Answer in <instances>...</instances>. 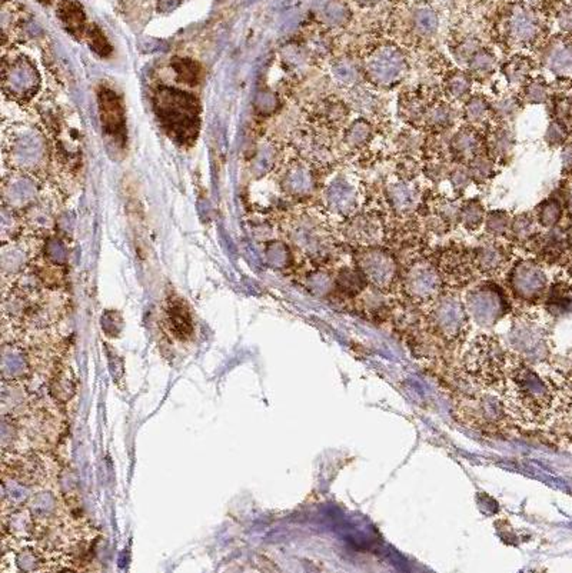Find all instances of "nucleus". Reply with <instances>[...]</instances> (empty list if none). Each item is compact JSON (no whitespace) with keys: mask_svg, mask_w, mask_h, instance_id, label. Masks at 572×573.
Wrapping results in <instances>:
<instances>
[{"mask_svg":"<svg viewBox=\"0 0 572 573\" xmlns=\"http://www.w3.org/2000/svg\"><path fill=\"white\" fill-rule=\"evenodd\" d=\"M166 319H168L169 329L172 330V334L177 339L186 341L188 338L192 336L193 320H192L191 312L186 308V304H184V300L180 297H176L175 295L168 297Z\"/></svg>","mask_w":572,"mask_h":573,"instance_id":"nucleus-22","label":"nucleus"},{"mask_svg":"<svg viewBox=\"0 0 572 573\" xmlns=\"http://www.w3.org/2000/svg\"><path fill=\"white\" fill-rule=\"evenodd\" d=\"M326 23L332 27H342L348 23L351 17V12L344 5H332L326 10Z\"/></svg>","mask_w":572,"mask_h":573,"instance_id":"nucleus-52","label":"nucleus"},{"mask_svg":"<svg viewBox=\"0 0 572 573\" xmlns=\"http://www.w3.org/2000/svg\"><path fill=\"white\" fill-rule=\"evenodd\" d=\"M515 355L494 335L475 336L461 353V368L478 387L497 389L504 382Z\"/></svg>","mask_w":572,"mask_h":573,"instance_id":"nucleus-3","label":"nucleus"},{"mask_svg":"<svg viewBox=\"0 0 572 573\" xmlns=\"http://www.w3.org/2000/svg\"><path fill=\"white\" fill-rule=\"evenodd\" d=\"M349 105L339 102V101H334V102H328L322 110V116L328 120L329 124L332 125H339L348 119L349 114Z\"/></svg>","mask_w":572,"mask_h":573,"instance_id":"nucleus-50","label":"nucleus"},{"mask_svg":"<svg viewBox=\"0 0 572 573\" xmlns=\"http://www.w3.org/2000/svg\"><path fill=\"white\" fill-rule=\"evenodd\" d=\"M558 23L565 32H572V2L565 5L558 15Z\"/></svg>","mask_w":572,"mask_h":573,"instance_id":"nucleus-55","label":"nucleus"},{"mask_svg":"<svg viewBox=\"0 0 572 573\" xmlns=\"http://www.w3.org/2000/svg\"><path fill=\"white\" fill-rule=\"evenodd\" d=\"M368 286L365 276L359 272L356 266L342 267L335 276V292L346 299H356Z\"/></svg>","mask_w":572,"mask_h":573,"instance_id":"nucleus-26","label":"nucleus"},{"mask_svg":"<svg viewBox=\"0 0 572 573\" xmlns=\"http://www.w3.org/2000/svg\"><path fill=\"white\" fill-rule=\"evenodd\" d=\"M424 326L430 339L439 346L462 343L471 330V316L458 292L445 290L425 306Z\"/></svg>","mask_w":572,"mask_h":573,"instance_id":"nucleus-4","label":"nucleus"},{"mask_svg":"<svg viewBox=\"0 0 572 573\" xmlns=\"http://www.w3.org/2000/svg\"><path fill=\"white\" fill-rule=\"evenodd\" d=\"M506 283L515 300L525 306L539 302L548 289V278L544 269L528 259H521L511 266Z\"/></svg>","mask_w":572,"mask_h":573,"instance_id":"nucleus-13","label":"nucleus"},{"mask_svg":"<svg viewBox=\"0 0 572 573\" xmlns=\"http://www.w3.org/2000/svg\"><path fill=\"white\" fill-rule=\"evenodd\" d=\"M562 215H564V206L561 200L557 198H550V199H545L538 206L536 222L543 228L551 230L561 222Z\"/></svg>","mask_w":572,"mask_h":573,"instance_id":"nucleus-36","label":"nucleus"},{"mask_svg":"<svg viewBox=\"0 0 572 573\" xmlns=\"http://www.w3.org/2000/svg\"><path fill=\"white\" fill-rule=\"evenodd\" d=\"M541 2H544V0H528V5H531V3H541Z\"/></svg>","mask_w":572,"mask_h":573,"instance_id":"nucleus-60","label":"nucleus"},{"mask_svg":"<svg viewBox=\"0 0 572 573\" xmlns=\"http://www.w3.org/2000/svg\"><path fill=\"white\" fill-rule=\"evenodd\" d=\"M345 237L359 246H378L383 239V228L378 218L371 215H359L352 218L344 230Z\"/></svg>","mask_w":572,"mask_h":573,"instance_id":"nucleus-18","label":"nucleus"},{"mask_svg":"<svg viewBox=\"0 0 572 573\" xmlns=\"http://www.w3.org/2000/svg\"><path fill=\"white\" fill-rule=\"evenodd\" d=\"M508 417L522 426H539L550 417L555 389L534 364L517 355L498 387Z\"/></svg>","mask_w":572,"mask_h":573,"instance_id":"nucleus-1","label":"nucleus"},{"mask_svg":"<svg viewBox=\"0 0 572 573\" xmlns=\"http://www.w3.org/2000/svg\"><path fill=\"white\" fill-rule=\"evenodd\" d=\"M565 239H566V246L571 249L572 252V228H569L565 233Z\"/></svg>","mask_w":572,"mask_h":573,"instance_id":"nucleus-56","label":"nucleus"},{"mask_svg":"<svg viewBox=\"0 0 572 573\" xmlns=\"http://www.w3.org/2000/svg\"><path fill=\"white\" fill-rule=\"evenodd\" d=\"M532 70L534 62L529 57L522 54H515L513 57H509L501 66V72L505 80L509 86L514 87H522L529 80Z\"/></svg>","mask_w":572,"mask_h":573,"instance_id":"nucleus-28","label":"nucleus"},{"mask_svg":"<svg viewBox=\"0 0 572 573\" xmlns=\"http://www.w3.org/2000/svg\"><path fill=\"white\" fill-rule=\"evenodd\" d=\"M545 64L557 76H572V45L558 43L552 46L545 56Z\"/></svg>","mask_w":572,"mask_h":573,"instance_id":"nucleus-32","label":"nucleus"},{"mask_svg":"<svg viewBox=\"0 0 572 573\" xmlns=\"http://www.w3.org/2000/svg\"><path fill=\"white\" fill-rule=\"evenodd\" d=\"M566 209H568L569 215L572 216V195H569V198H568V200H566Z\"/></svg>","mask_w":572,"mask_h":573,"instance_id":"nucleus-58","label":"nucleus"},{"mask_svg":"<svg viewBox=\"0 0 572 573\" xmlns=\"http://www.w3.org/2000/svg\"><path fill=\"white\" fill-rule=\"evenodd\" d=\"M472 76L465 70H453L445 79V94L450 101H465L471 96Z\"/></svg>","mask_w":572,"mask_h":573,"instance_id":"nucleus-35","label":"nucleus"},{"mask_svg":"<svg viewBox=\"0 0 572 573\" xmlns=\"http://www.w3.org/2000/svg\"><path fill=\"white\" fill-rule=\"evenodd\" d=\"M156 119L166 135L179 146H192L200 129V103L192 94L159 84L152 95Z\"/></svg>","mask_w":572,"mask_h":573,"instance_id":"nucleus-2","label":"nucleus"},{"mask_svg":"<svg viewBox=\"0 0 572 573\" xmlns=\"http://www.w3.org/2000/svg\"><path fill=\"white\" fill-rule=\"evenodd\" d=\"M448 179H449L450 186H453V189L457 195H462L474 184L472 176L468 170V166L462 165V163L455 165L453 169L449 170Z\"/></svg>","mask_w":572,"mask_h":573,"instance_id":"nucleus-47","label":"nucleus"},{"mask_svg":"<svg viewBox=\"0 0 572 573\" xmlns=\"http://www.w3.org/2000/svg\"><path fill=\"white\" fill-rule=\"evenodd\" d=\"M98 107L103 135H106L116 144L125 146L126 112L122 99L113 89L101 86L98 90Z\"/></svg>","mask_w":572,"mask_h":573,"instance_id":"nucleus-15","label":"nucleus"},{"mask_svg":"<svg viewBox=\"0 0 572 573\" xmlns=\"http://www.w3.org/2000/svg\"><path fill=\"white\" fill-rule=\"evenodd\" d=\"M502 26L506 42L518 47L532 45L543 32V23H541L539 16L525 3L511 6L504 16Z\"/></svg>","mask_w":572,"mask_h":573,"instance_id":"nucleus-14","label":"nucleus"},{"mask_svg":"<svg viewBox=\"0 0 572 573\" xmlns=\"http://www.w3.org/2000/svg\"><path fill=\"white\" fill-rule=\"evenodd\" d=\"M522 102L515 95H504L495 102H492V113L501 124H509L518 116Z\"/></svg>","mask_w":572,"mask_h":573,"instance_id":"nucleus-39","label":"nucleus"},{"mask_svg":"<svg viewBox=\"0 0 572 573\" xmlns=\"http://www.w3.org/2000/svg\"><path fill=\"white\" fill-rule=\"evenodd\" d=\"M56 13L69 35L80 40L85 39L89 24L86 22L85 9L78 0H60Z\"/></svg>","mask_w":572,"mask_h":573,"instance_id":"nucleus-23","label":"nucleus"},{"mask_svg":"<svg viewBox=\"0 0 572 573\" xmlns=\"http://www.w3.org/2000/svg\"><path fill=\"white\" fill-rule=\"evenodd\" d=\"M472 263L475 270L485 276H495L501 274L508 263L506 249L494 240L481 244L472 253Z\"/></svg>","mask_w":572,"mask_h":573,"instance_id":"nucleus-19","label":"nucleus"},{"mask_svg":"<svg viewBox=\"0 0 572 573\" xmlns=\"http://www.w3.org/2000/svg\"><path fill=\"white\" fill-rule=\"evenodd\" d=\"M515 143L517 142L514 131L506 124H501L491 132L490 137L487 139V154L494 161H508L514 154Z\"/></svg>","mask_w":572,"mask_h":573,"instance_id":"nucleus-25","label":"nucleus"},{"mask_svg":"<svg viewBox=\"0 0 572 573\" xmlns=\"http://www.w3.org/2000/svg\"><path fill=\"white\" fill-rule=\"evenodd\" d=\"M484 139L476 128L464 126L449 139V150L458 163H468L471 159L484 152Z\"/></svg>","mask_w":572,"mask_h":573,"instance_id":"nucleus-20","label":"nucleus"},{"mask_svg":"<svg viewBox=\"0 0 572 573\" xmlns=\"http://www.w3.org/2000/svg\"><path fill=\"white\" fill-rule=\"evenodd\" d=\"M281 188L291 198L305 199L316 191V176L307 162L292 161L282 173Z\"/></svg>","mask_w":572,"mask_h":573,"instance_id":"nucleus-16","label":"nucleus"},{"mask_svg":"<svg viewBox=\"0 0 572 573\" xmlns=\"http://www.w3.org/2000/svg\"><path fill=\"white\" fill-rule=\"evenodd\" d=\"M462 114L469 126L476 129L485 126L494 117L492 103L484 95H472L465 101Z\"/></svg>","mask_w":572,"mask_h":573,"instance_id":"nucleus-27","label":"nucleus"},{"mask_svg":"<svg viewBox=\"0 0 572 573\" xmlns=\"http://www.w3.org/2000/svg\"><path fill=\"white\" fill-rule=\"evenodd\" d=\"M374 126L367 117H358L351 122L344 132V143L352 149L358 150L365 147L374 137Z\"/></svg>","mask_w":572,"mask_h":573,"instance_id":"nucleus-31","label":"nucleus"},{"mask_svg":"<svg viewBox=\"0 0 572 573\" xmlns=\"http://www.w3.org/2000/svg\"><path fill=\"white\" fill-rule=\"evenodd\" d=\"M467 166L475 184L487 182V180H490L494 176L495 172V161L485 152L479 154L478 156L471 159L467 163Z\"/></svg>","mask_w":572,"mask_h":573,"instance_id":"nucleus-41","label":"nucleus"},{"mask_svg":"<svg viewBox=\"0 0 572 573\" xmlns=\"http://www.w3.org/2000/svg\"><path fill=\"white\" fill-rule=\"evenodd\" d=\"M349 106L362 117H372L379 112L381 99L365 86L358 84L349 89Z\"/></svg>","mask_w":572,"mask_h":573,"instance_id":"nucleus-29","label":"nucleus"},{"mask_svg":"<svg viewBox=\"0 0 572 573\" xmlns=\"http://www.w3.org/2000/svg\"><path fill=\"white\" fill-rule=\"evenodd\" d=\"M561 165H562V174L569 176L572 174V142L564 144L561 152Z\"/></svg>","mask_w":572,"mask_h":573,"instance_id":"nucleus-54","label":"nucleus"},{"mask_svg":"<svg viewBox=\"0 0 572 573\" xmlns=\"http://www.w3.org/2000/svg\"><path fill=\"white\" fill-rule=\"evenodd\" d=\"M427 105L420 101L416 95H409L405 96L399 102V112L408 122H416V120H424V113H425ZM401 116V117H402Z\"/></svg>","mask_w":572,"mask_h":573,"instance_id":"nucleus-46","label":"nucleus"},{"mask_svg":"<svg viewBox=\"0 0 572 573\" xmlns=\"http://www.w3.org/2000/svg\"><path fill=\"white\" fill-rule=\"evenodd\" d=\"M455 110L445 102H437L427 106L424 113V124L432 129L445 131L453 128L455 124Z\"/></svg>","mask_w":572,"mask_h":573,"instance_id":"nucleus-33","label":"nucleus"},{"mask_svg":"<svg viewBox=\"0 0 572 573\" xmlns=\"http://www.w3.org/2000/svg\"><path fill=\"white\" fill-rule=\"evenodd\" d=\"M2 86L5 96L19 105L32 101L39 90L41 77L32 60L26 56L5 57L2 68Z\"/></svg>","mask_w":572,"mask_h":573,"instance_id":"nucleus-12","label":"nucleus"},{"mask_svg":"<svg viewBox=\"0 0 572 573\" xmlns=\"http://www.w3.org/2000/svg\"><path fill=\"white\" fill-rule=\"evenodd\" d=\"M379 2V0H359V3L362 6H374Z\"/></svg>","mask_w":572,"mask_h":573,"instance_id":"nucleus-57","label":"nucleus"},{"mask_svg":"<svg viewBox=\"0 0 572 573\" xmlns=\"http://www.w3.org/2000/svg\"><path fill=\"white\" fill-rule=\"evenodd\" d=\"M535 222H536V218H534L531 214H520L515 218H513L509 233L511 236H513L515 242H520V244L531 242V240L536 236Z\"/></svg>","mask_w":572,"mask_h":573,"instance_id":"nucleus-42","label":"nucleus"},{"mask_svg":"<svg viewBox=\"0 0 572 573\" xmlns=\"http://www.w3.org/2000/svg\"><path fill=\"white\" fill-rule=\"evenodd\" d=\"M511 223H513V216L509 215V212L502 209H497L487 212L484 228L491 237L498 239L509 235Z\"/></svg>","mask_w":572,"mask_h":573,"instance_id":"nucleus-40","label":"nucleus"},{"mask_svg":"<svg viewBox=\"0 0 572 573\" xmlns=\"http://www.w3.org/2000/svg\"><path fill=\"white\" fill-rule=\"evenodd\" d=\"M170 66L175 72L176 80L179 83H185L189 86H195L200 80L202 69L199 64L193 62L192 59H185V57H173Z\"/></svg>","mask_w":572,"mask_h":573,"instance_id":"nucleus-38","label":"nucleus"},{"mask_svg":"<svg viewBox=\"0 0 572 573\" xmlns=\"http://www.w3.org/2000/svg\"><path fill=\"white\" fill-rule=\"evenodd\" d=\"M521 89L520 99L522 105H543L550 98V84L544 77L529 79Z\"/></svg>","mask_w":572,"mask_h":573,"instance_id":"nucleus-37","label":"nucleus"},{"mask_svg":"<svg viewBox=\"0 0 572 573\" xmlns=\"http://www.w3.org/2000/svg\"><path fill=\"white\" fill-rule=\"evenodd\" d=\"M308 286L319 296H330L335 292V276H330L325 269H318L309 275Z\"/></svg>","mask_w":572,"mask_h":573,"instance_id":"nucleus-44","label":"nucleus"},{"mask_svg":"<svg viewBox=\"0 0 572 573\" xmlns=\"http://www.w3.org/2000/svg\"><path fill=\"white\" fill-rule=\"evenodd\" d=\"M481 47V43L475 39V38H468V39H462L461 42H458L457 45H454L450 47V52H453L454 59L460 65L467 66L469 59L474 56V53Z\"/></svg>","mask_w":572,"mask_h":573,"instance_id":"nucleus-49","label":"nucleus"},{"mask_svg":"<svg viewBox=\"0 0 572 573\" xmlns=\"http://www.w3.org/2000/svg\"><path fill=\"white\" fill-rule=\"evenodd\" d=\"M498 68V60L497 56L494 54L492 50L481 46L474 56L469 59V62L467 65L468 73L472 76L475 80H485L491 77Z\"/></svg>","mask_w":572,"mask_h":573,"instance_id":"nucleus-30","label":"nucleus"},{"mask_svg":"<svg viewBox=\"0 0 572 573\" xmlns=\"http://www.w3.org/2000/svg\"><path fill=\"white\" fill-rule=\"evenodd\" d=\"M85 40L87 42L89 47L92 49V52H95L101 57H108L112 53V45L106 39L102 29L96 24H89L85 35Z\"/></svg>","mask_w":572,"mask_h":573,"instance_id":"nucleus-45","label":"nucleus"},{"mask_svg":"<svg viewBox=\"0 0 572 573\" xmlns=\"http://www.w3.org/2000/svg\"><path fill=\"white\" fill-rule=\"evenodd\" d=\"M36 2H39L41 5H50L53 0H36Z\"/></svg>","mask_w":572,"mask_h":573,"instance_id":"nucleus-59","label":"nucleus"},{"mask_svg":"<svg viewBox=\"0 0 572 573\" xmlns=\"http://www.w3.org/2000/svg\"><path fill=\"white\" fill-rule=\"evenodd\" d=\"M413 30L420 38H432L438 30V17L430 9L418 10L413 16Z\"/></svg>","mask_w":572,"mask_h":573,"instance_id":"nucleus-43","label":"nucleus"},{"mask_svg":"<svg viewBox=\"0 0 572 573\" xmlns=\"http://www.w3.org/2000/svg\"><path fill=\"white\" fill-rule=\"evenodd\" d=\"M399 288L412 305L420 308L432 304L446 290L438 266L424 259L412 262L402 270Z\"/></svg>","mask_w":572,"mask_h":573,"instance_id":"nucleus-5","label":"nucleus"},{"mask_svg":"<svg viewBox=\"0 0 572 573\" xmlns=\"http://www.w3.org/2000/svg\"><path fill=\"white\" fill-rule=\"evenodd\" d=\"M330 72H332L334 80L346 89L360 84V82L365 79L364 64H360L352 56L337 57L330 65Z\"/></svg>","mask_w":572,"mask_h":573,"instance_id":"nucleus-24","label":"nucleus"},{"mask_svg":"<svg viewBox=\"0 0 572 573\" xmlns=\"http://www.w3.org/2000/svg\"><path fill=\"white\" fill-rule=\"evenodd\" d=\"M464 302L471 322H476L481 326L498 323L509 311L505 289L491 281L474 286L467 293Z\"/></svg>","mask_w":572,"mask_h":573,"instance_id":"nucleus-11","label":"nucleus"},{"mask_svg":"<svg viewBox=\"0 0 572 573\" xmlns=\"http://www.w3.org/2000/svg\"><path fill=\"white\" fill-rule=\"evenodd\" d=\"M449 170L450 169L441 161H432L427 166V174L431 180H434V182H441V180L445 177L448 179Z\"/></svg>","mask_w":572,"mask_h":573,"instance_id":"nucleus-53","label":"nucleus"},{"mask_svg":"<svg viewBox=\"0 0 572 573\" xmlns=\"http://www.w3.org/2000/svg\"><path fill=\"white\" fill-rule=\"evenodd\" d=\"M409 65L401 47L383 43L372 49L364 62L365 80L379 89H393L408 75Z\"/></svg>","mask_w":572,"mask_h":573,"instance_id":"nucleus-7","label":"nucleus"},{"mask_svg":"<svg viewBox=\"0 0 572 573\" xmlns=\"http://www.w3.org/2000/svg\"><path fill=\"white\" fill-rule=\"evenodd\" d=\"M509 343L511 352L520 359L534 364L548 352L547 329L532 313H518L511 325Z\"/></svg>","mask_w":572,"mask_h":573,"instance_id":"nucleus-10","label":"nucleus"},{"mask_svg":"<svg viewBox=\"0 0 572 573\" xmlns=\"http://www.w3.org/2000/svg\"><path fill=\"white\" fill-rule=\"evenodd\" d=\"M386 198L390 209L399 216L412 214L420 203L419 189L405 180L388 185Z\"/></svg>","mask_w":572,"mask_h":573,"instance_id":"nucleus-21","label":"nucleus"},{"mask_svg":"<svg viewBox=\"0 0 572 573\" xmlns=\"http://www.w3.org/2000/svg\"><path fill=\"white\" fill-rule=\"evenodd\" d=\"M569 135V131L566 128V124H564L559 119H554L552 122L548 125L547 132H545V142L550 146H561L562 143L566 142Z\"/></svg>","mask_w":572,"mask_h":573,"instance_id":"nucleus-51","label":"nucleus"},{"mask_svg":"<svg viewBox=\"0 0 572 573\" xmlns=\"http://www.w3.org/2000/svg\"><path fill=\"white\" fill-rule=\"evenodd\" d=\"M455 413L462 424L479 429L501 428L508 417L499 392L485 387L458 399Z\"/></svg>","mask_w":572,"mask_h":573,"instance_id":"nucleus-6","label":"nucleus"},{"mask_svg":"<svg viewBox=\"0 0 572 573\" xmlns=\"http://www.w3.org/2000/svg\"><path fill=\"white\" fill-rule=\"evenodd\" d=\"M485 207L478 198L468 199L460 206L458 222L469 232H476L485 222Z\"/></svg>","mask_w":572,"mask_h":573,"instance_id":"nucleus-34","label":"nucleus"},{"mask_svg":"<svg viewBox=\"0 0 572 573\" xmlns=\"http://www.w3.org/2000/svg\"><path fill=\"white\" fill-rule=\"evenodd\" d=\"M355 266L369 286L390 293L399 288L401 272L397 258L389 251L378 246H364L355 255Z\"/></svg>","mask_w":572,"mask_h":573,"instance_id":"nucleus-8","label":"nucleus"},{"mask_svg":"<svg viewBox=\"0 0 572 573\" xmlns=\"http://www.w3.org/2000/svg\"><path fill=\"white\" fill-rule=\"evenodd\" d=\"M325 202L330 214L348 218L358 207V191L344 177H337L325 191Z\"/></svg>","mask_w":572,"mask_h":573,"instance_id":"nucleus-17","label":"nucleus"},{"mask_svg":"<svg viewBox=\"0 0 572 573\" xmlns=\"http://www.w3.org/2000/svg\"><path fill=\"white\" fill-rule=\"evenodd\" d=\"M397 142L404 154L415 155L419 152L420 149H423L425 139L418 131H405L398 136Z\"/></svg>","mask_w":572,"mask_h":573,"instance_id":"nucleus-48","label":"nucleus"},{"mask_svg":"<svg viewBox=\"0 0 572 573\" xmlns=\"http://www.w3.org/2000/svg\"><path fill=\"white\" fill-rule=\"evenodd\" d=\"M289 242L312 262L323 263L332 256V239L315 218L300 215L286 222Z\"/></svg>","mask_w":572,"mask_h":573,"instance_id":"nucleus-9","label":"nucleus"}]
</instances>
